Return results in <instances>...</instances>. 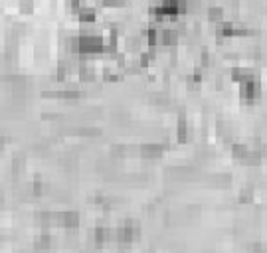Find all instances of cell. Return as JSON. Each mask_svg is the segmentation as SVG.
<instances>
[{"instance_id":"6da1fadb","label":"cell","mask_w":267,"mask_h":253,"mask_svg":"<svg viewBox=\"0 0 267 253\" xmlns=\"http://www.w3.org/2000/svg\"><path fill=\"white\" fill-rule=\"evenodd\" d=\"M188 10V2L186 0H160L159 4L153 6V14L157 20L164 18H176L180 14H184Z\"/></svg>"},{"instance_id":"3957f363","label":"cell","mask_w":267,"mask_h":253,"mask_svg":"<svg viewBox=\"0 0 267 253\" xmlns=\"http://www.w3.org/2000/svg\"><path fill=\"white\" fill-rule=\"evenodd\" d=\"M262 95V83L258 75H252L250 79L240 83V97L244 101H256Z\"/></svg>"},{"instance_id":"30bf717a","label":"cell","mask_w":267,"mask_h":253,"mask_svg":"<svg viewBox=\"0 0 267 253\" xmlns=\"http://www.w3.org/2000/svg\"><path fill=\"white\" fill-rule=\"evenodd\" d=\"M252 75H256L252 69H248V67H236V69H232V79L236 81V83H242V81H246V79H250Z\"/></svg>"},{"instance_id":"277c9868","label":"cell","mask_w":267,"mask_h":253,"mask_svg":"<svg viewBox=\"0 0 267 253\" xmlns=\"http://www.w3.org/2000/svg\"><path fill=\"white\" fill-rule=\"evenodd\" d=\"M137 238H139V228L135 224H131V222H127L125 226H121V228L115 230V240L119 244H131Z\"/></svg>"},{"instance_id":"ac0fdd59","label":"cell","mask_w":267,"mask_h":253,"mask_svg":"<svg viewBox=\"0 0 267 253\" xmlns=\"http://www.w3.org/2000/svg\"><path fill=\"white\" fill-rule=\"evenodd\" d=\"M4 143H6V141H4V137H0V149L4 147Z\"/></svg>"},{"instance_id":"5b68a950","label":"cell","mask_w":267,"mask_h":253,"mask_svg":"<svg viewBox=\"0 0 267 253\" xmlns=\"http://www.w3.org/2000/svg\"><path fill=\"white\" fill-rule=\"evenodd\" d=\"M236 32H238V26L234 22H226L222 20L220 24H216V36L226 40V38H236Z\"/></svg>"},{"instance_id":"8992f818","label":"cell","mask_w":267,"mask_h":253,"mask_svg":"<svg viewBox=\"0 0 267 253\" xmlns=\"http://www.w3.org/2000/svg\"><path fill=\"white\" fill-rule=\"evenodd\" d=\"M59 226L65 230H75L79 226V214L77 212H63L59 214Z\"/></svg>"},{"instance_id":"8fae6325","label":"cell","mask_w":267,"mask_h":253,"mask_svg":"<svg viewBox=\"0 0 267 253\" xmlns=\"http://www.w3.org/2000/svg\"><path fill=\"white\" fill-rule=\"evenodd\" d=\"M79 77H81L83 81H93V79L97 77V73H95L93 65H87V63H81V65H79Z\"/></svg>"},{"instance_id":"5bb4252c","label":"cell","mask_w":267,"mask_h":253,"mask_svg":"<svg viewBox=\"0 0 267 253\" xmlns=\"http://www.w3.org/2000/svg\"><path fill=\"white\" fill-rule=\"evenodd\" d=\"M186 137H188V127H186V121H184V119H180V121H178V125H176V139H178L180 143H184V141H186Z\"/></svg>"},{"instance_id":"52a82bcc","label":"cell","mask_w":267,"mask_h":253,"mask_svg":"<svg viewBox=\"0 0 267 253\" xmlns=\"http://www.w3.org/2000/svg\"><path fill=\"white\" fill-rule=\"evenodd\" d=\"M162 46H174L178 44V30L176 28H162L160 30V42Z\"/></svg>"},{"instance_id":"e0dca14e","label":"cell","mask_w":267,"mask_h":253,"mask_svg":"<svg viewBox=\"0 0 267 253\" xmlns=\"http://www.w3.org/2000/svg\"><path fill=\"white\" fill-rule=\"evenodd\" d=\"M105 6H123L127 0H101Z\"/></svg>"},{"instance_id":"2e32d148","label":"cell","mask_w":267,"mask_h":253,"mask_svg":"<svg viewBox=\"0 0 267 253\" xmlns=\"http://www.w3.org/2000/svg\"><path fill=\"white\" fill-rule=\"evenodd\" d=\"M32 8H34L32 0H20V10L22 12H32Z\"/></svg>"},{"instance_id":"7c38bea8","label":"cell","mask_w":267,"mask_h":253,"mask_svg":"<svg viewBox=\"0 0 267 253\" xmlns=\"http://www.w3.org/2000/svg\"><path fill=\"white\" fill-rule=\"evenodd\" d=\"M252 154H254V151H250L246 145H236L234 147V158H238V160H248Z\"/></svg>"},{"instance_id":"9c48e42d","label":"cell","mask_w":267,"mask_h":253,"mask_svg":"<svg viewBox=\"0 0 267 253\" xmlns=\"http://www.w3.org/2000/svg\"><path fill=\"white\" fill-rule=\"evenodd\" d=\"M77 16H79V20H81L83 24H93L95 18H97V12H95L93 6H81V8L77 10Z\"/></svg>"},{"instance_id":"ba28073f","label":"cell","mask_w":267,"mask_h":253,"mask_svg":"<svg viewBox=\"0 0 267 253\" xmlns=\"http://www.w3.org/2000/svg\"><path fill=\"white\" fill-rule=\"evenodd\" d=\"M162 152H164V147L159 143H149V145L141 147V154L145 158H159V156H162Z\"/></svg>"},{"instance_id":"7a4b0ae2","label":"cell","mask_w":267,"mask_h":253,"mask_svg":"<svg viewBox=\"0 0 267 253\" xmlns=\"http://www.w3.org/2000/svg\"><path fill=\"white\" fill-rule=\"evenodd\" d=\"M105 50V40L99 34H83L79 36V53L81 55H97Z\"/></svg>"},{"instance_id":"9a60e30c","label":"cell","mask_w":267,"mask_h":253,"mask_svg":"<svg viewBox=\"0 0 267 253\" xmlns=\"http://www.w3.org/2000/svg\"><path fill=\"white\" fill-rule=\"evenodd\" d=\"M186 81H188V87H198V85H200V81H202V75H200V71H196V73H190Z\"/></svg>"},{"instance_id":"4fadbf2b","label":"cell","mask_w":267,"mask_h":253,"mask_svg":"<svg viewBox=\"0 0 267 253\" xmlns=\"http://www.w3.org/2000/svg\"><path fill=\"white\" fill-rule=\"evenodd\" d=\"M208 20L214 22V24H220V22L224 20V10H222L220 6H212V8H208Z\"/></svg>"}]
</instances>
